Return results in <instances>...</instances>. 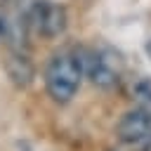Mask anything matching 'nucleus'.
I'll return each instance as SVG.
<instances>
[{"label":"nucleus","mask_w":151,"mask_h":151,"mask_svg":"<svg viewBox=\"0 0 151 151\" xmlns=\"http://www.w3.org/2000/svg\"><path fill=\"white\" fill-rule=\"evenodd\" d=\"M80 80H83V68H80L76 52L64 50V52H57L50 57V61L45 66V87L54 101H59V104L71 101L80 87Z\"/></svg>","instance_id":"obj_1"},{"label":"nucleus","mask_w":151,"mask_h":151,"mask_svg":"<svg viewBox=\"0 0 151 151\" xmlns=\"http://www.w3.org/2000/svg\"><path fill=\"white\" fill-rule=\"evenodd\" d=\"M83 76H87L97 87L111 90L120 83L123 76V57L113 47H80L76 50Z\"/></svg>","instance_id":"obj_2"},{"label":"nucleus","mask_w":151,"mask_h":151,"mask_svg":"<svg viewBox=\"0 0 151 151\" xmlns=\"http://www.w3.org/2000/svg\"><path fill=\"white\" fill-rule=\"evenodd\" d=\"M26 24L42 38H59L66 31V9L54 0H33L26 7Z\"/></svg>","instance_id":"obj_3"},{"label":"nucleus","mask_w":151,"mask_h":151,"mask_svg":"<svg viewBox=\"0 0 151 151\" xmlns=\"http://www.w3.org/2000/svg\"><path fill=\"white\" fill-rule=\"evenodd\" d=\"M26 7L19 0H0V45L5 50H26Z\"/></svg>","instance_id":"obj_4"},{"label":"nucleus","mask_w":151,"mask_h":151,"mask_svg":"<svg viewBox=\"0 0 151 151\" xmlns=\"http://www.w3.org/2000/svg\"><path fill=\"white\" fill-rule=\"evenodd\" d=\"M116 134L123 144H142L151 134V109L144 104H137L132 111H127L118 120Z\"/></svg>","instance_id":"obj_5"},{"label":"nucleus","mask_w":151,"mask_h":151,"mask_svg":"<svg viewBox=\"0 0 151 151\" xmlns=\"http://www.w3.org/2000/svg\"><path fill=\"white\" fill-rule=\"evenodd\" d=\"M5 71L17 87H28L33 80V64H31L26 50H7Z\"/></svg>","instance_id":"obj_6"},{"label":"nucleus","mask_w":151,"mask_h":151,"mask_svg":"<svg viewBox=\"0 0 151 151\" xmlns=\"http://www.w3.org/2000/svg\"><path fill=\"white\" fill-rule=\"evenodd\" d=\"M142 151H151V134L144 139V146H142Z\"/></svg>","instance_id":"obj_7"},{"label":"nucleus","mask_w":151,"mask_h":151,"mask_svg":"<svg viewBox=\"0 0 151 151\" xmlns=\"http://www.w3.org/2000/svg\"><path fill=\"white\" fill-rule=\"evenodd\" d=\"M146 54H149V59H151V38L146 40Z\"/></svg>","instance_id":"obj_8"}]
</instances>
